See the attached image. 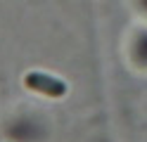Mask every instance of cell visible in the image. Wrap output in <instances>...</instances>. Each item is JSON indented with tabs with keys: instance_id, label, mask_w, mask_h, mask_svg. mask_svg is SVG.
I'll return each mask as SVG.
<instances>
[{
	"instance_id": "1",
	"label": "cell",
	"mask_w": 147,
	"mask_h": 142,
	"mask_svg": "<svg viewBox=\"0 0 147 142\" xmlns=\"http://www.w3.org/2000/svg\"><path fill=\"white\" fill-rule=\"evenodd\" d=\"M24 85L29 90H36L40 95H48V97H64L67 95V83L55 78V76H48V73H40V71H31L24 76Z\"/></svg>"
}]
</instances>
